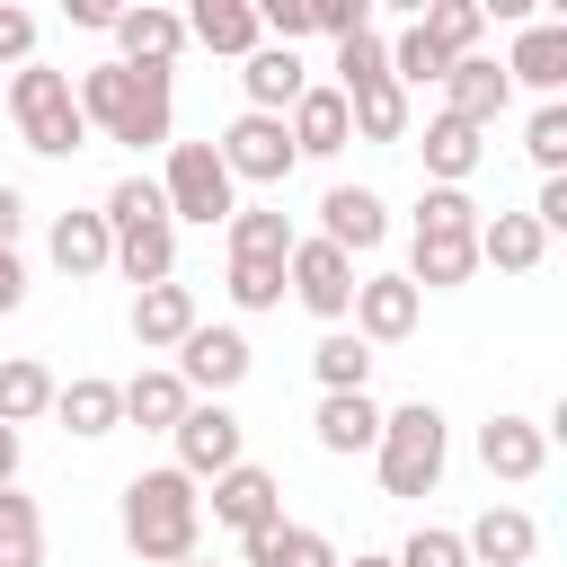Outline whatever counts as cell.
Wrapping results in <instances>:
<instances>
[{
  "label": "cell",
  "instance_id": "23",
  "mask_svg": "<svg viewBox=\"0 0 567 567\" xmlns=\"http://www.w3.org/2000/svg\"><path fill=\"white\" fill-rule=\"evenodd\" d=\"M461 549H470V567H532V549H540V523H532L523 505H487V514L461 532Z\"/></svg>",
  "mask_w": 567,
  "mask_h": 567
},
{
  "label": "cell",
  "instance_id": "17",
  "mask_svg": "<svg viewBox=\"0 0 567 567\" xmlns=\"http://www.w3.org/2000/svg\"><path fill=\"white\" fill-rule=\"evenodd\" d=\"M505 80H514V89L558 97V89H567V18H523L514 53H505Z\"/></svg>",
  "mask_w": 567,
  "mask_h": 567
},
{
  "label": "cell",
  "instance_id": "45",
  "mask_svg": "<svg viewBox=\"0 0 567 567\" xmlns=\"http://www.w3.org/2000/svg\"><path fill=\"white\" fill-rule=\"evenodd\" d=\"M532 221H540V230H567V177H540V195H532Z\"/></svg>",
  "mask_w": 567,
  "mask_h": 567
},
{
  "label": "cell",
  "instance_id": "1",
  "mask_svg": "<svg viewBox=\"0 0 567 567\" xmlns=\"http://www.w3.org/2000/svg\"><path fill=\"white\" fill-rule=\"evenodd\" d=\"M71 97H80V124L106 133V142H124V151H168V133H177V89H168V71L89 62V71L71 80Z\"/></svg>",
  "mask_w": 567,
  "mask_h": 567
},
{
  "label": "cell",
  "instance_id": "31",
  "mask_svg": "<svg viewBox=\"0 0 567 567\" xmlns=\"http://www.w3.org/2000/svg\"><path fill=\"white\" fill-rule=\"evenodd\" d=\"M239 549H248V567H337V540L319 523H266Z\"/></svg>",
  "mask_w": 567,
  "mask_h": 567
},
{
  "label": "cell",
  "instance_id": "5",
  "mask_svg": "<svg viewBox=\"0 0 567 567\" xmlns=\"http://www.w3.org/2000/svg\"><path fill=\"white\" fill-rule=\"evenodd\" d=\"M372 461H381V487H390V496H434V487H443V461H452V425H443V408H434V399L381 408V443H372Z\"/></svg>",
  "mask_w": 567,
  "mask_h": 567
},
{
  "label": "cell",
  "instance_id": "4",
  "mask_svg": "<svg viewBox=\"0 0 567 567\" xmlns=\"http://www.w3.org/2000/svg\"><path fill=\"white\" fill-rule=\"evenodd\" d=\"M0 106H9V124H18V142H27L35 159H71V151H89V124H80L71 71H53V62H27V71H9Z\"/></svg>",
  "mask_w": 567,
  "mask_h": 567
},
{
  "label": "cell",
  "instance_id": "41",
  "mask_svg": "<svg viewBox=\"0 0 567 567\" xmlns=\"http://www.w3.org/2000/svg\"><path fill=\"white\" fill-rule=\"evenodd\" d=\"M399 567H470V549H461V532H443V523H416L399 549H390Z\"/></svg>",
  "mask_w": 567,
  "mask_h": 567
},
{
  "label": "cell",
  "instance_id": "10",
  "mask_svg": "<svg viewBox=\"0 0 567 567\" xmlns=\"http://www.w3.org/2000/svg\"><path fill=\"white\" fill-rule=\"evenodd\" d=\"M354 337L363 346H408L416 337V319H425V292L408 284V275H354Z\"/></svg>",
  "mask_w": 567,
  "mask_h": 567
},
{
  "label": "cell",
  "instance_id": "29",
  "mask_svg": "<svg viewBox=\"0 0 567 567\" xmlns=\"http://www.w3.org/2000/svg\"><path fill=\"white\" fill-rule=\"evenodd\" d=\"M53 416H62V434L97 443V434H115V425H124V390H115V381H97V372H80V381H62V390H53Z\"/></svg>",
  "mask_w": 567,
  "mask_h": 567
},
{
  "label": "cell",
  "instance_id": "14",
  "mask_svg": "<svg viewBox=\"0 0 567 567\" xmlns=\"http://www.w3.org/2000/svg\"><path fill=\"white\" fill-rule=\"evenodd\" d=\"M115 62H133V71H177V53H186V18L177 9H159V0H142V9H115Z\"/></svg>",
  "mask_w": 567,
  "mask_h": 567
},
{
  "label": "cell",
  "instance_id": "40",
  "mask_svg": "<svg viewBox=\"0 0 567 567\" xmlns=\"http://www.w3.org/2000/svg\"><path fill=\"white\" fill-rule=\"evenodd\" d=\"M221 292H230L239 310H284V266H275V257H230Z\"/></svg>",
  "mask_w": 567,
  "mask_h": 567
},
{
  "label": "cell",
  "instance_id": "16",
  "mask_svg": "<svg viewBox=\"0 0 567 567\" xmlns=\"http://www.w3.org/2000/svg\"><path fill=\"white\" fill-rule=\"evenodd\" d=\"M319 239L346 248V257H363V248L390 239V204H381L372 186H328V195H319Z\"/></svg>",
  "mask_w": 567,
  "mask_h": 567
},
{
  "label": "cell",
  "instance_id": "34",
  "mask_svg": "<svg viewBox=\"0 0 567 567\" xmlns=\"http://www.w3.org/2000/svg\"><path fill=\"white\" fill-rule=\"evenodd\" d=\"M416 27H425L452 62H470V53H478V35H487V9H478V0H425V9H416Z\"/></svg>",
  "mask_w": 567,
  "mask_h": 567
},
{
  "label": "cell",
  "instance_id": "43",
  "mask_svg": "<svg viewBox=\"0 0 567 567\" xmlns=\"http://www.w3.org/2000/svg\"><path fill=\"white\" fill-rule=\"evenodd\" d=\"M0 62L9 71L35 62V9H18V0H0Z\"/></svg>",
  "mask_w": 567,
  "mask_h": 567
},
{
  "label": "cell",
  "instance_id": "51",
  "mask_svg": "<svg viewBox=\"0 0 567 567\" xmlns=\"http://www.w3.org/2000/svg\"><path fill=\"white\" fill-rule=\"evenodd\" d=\"M168 567H213V558H204V549H186V558H168Z\"/></svg>",
  "mask_w": 567,
  "mask_h": 567
},
{
  "label": "cell",
  "instance_id": "2",
  "mask_svg": "<svg viewBox=\"0 0 567 567\" xmlns=\"http://www.w3.org/2000/svg\"><path fill=\"white\" fill-rule=\"evenodd\" d=\"M115 523H124V549L142 567H168V558H186L204 540V487L186 470H133Z\"/></svg>",
  "mask_w": 567,
  "mask_h": 567
},
{
  "label": "cell",
  "instance_id": "46",
  "mask_svg": "<svg viewBox=\"0 0 567 567\" xmlns=\"http://www.w3.org/2000/svg\"><path fill=\"white\" fill-rule=\"evenodd\" d=\"M18 230H27V195L0 177V248H18Z\"/></svg>",
  "mask_w": 567,
  "mask_h": 567
},
{
  "label": "cell",
  "instance_id": "47",
  "mask_svg": "<svg viewBox=\"0 0 567 567\" xmlns=\"http://www.w3.org/2000/svg\"><path fill=\"white\" fill-rule=\"evenodd\" d=\"M27 301V266H18V248H0V310H18Z\"/></svg>",
  "mask_w": 567,
  "mask_h": 567
},
{
  "label": "cell",
  "instance_id": "9",
  "mask_svg": "<svg viewBox=\"0 0 567 567\" xmlns=\"http://www.w3.org/2000/svg\"><path fill=\"white\" fill-rule=\"evenodd\" d=\"M221 168H230V186H284L292 177V133H284V115H230L221 124Z\"/></svg>",
  "mask_w": 567,
  "mask_h": 567
},
{
  "label": "cell",
  "instance_id": "30",
  "mask_svg": "<svg viewBox=\"0 0 567 567\" xmlns=\"http://www.w3.org/2000/svg\"><path fill=\"white\" fill-rule=\"evenodd\" d=\"M346 97V124H354V142H408V89L381 71V80H363V89H337Z\"/></svg>",
  "mask_w": 567,
  "mask_h": 567
},
{
  "label": "cell",
  "instance_id": "7",
  "mask_svg": "<svg viewBox=\"0 0 567 567\" xmlns=\"http://www.w3.org/2000/svg\"><path fill=\"white\" fill-rule=\"evenodd\" d=\"M168 443H177V461H168V470H186L195 487H213L221 470H239V461H248V425L230 416V399H195V408L177 416V434H168Z\"/></svg>",
  "mask_w": 567,
  "mask_h": 567
},
{
  "label": "cell",
  "instance_id": "49",
  "mask_svg": "<svg viewBox=\"0 0 567 567\" xmlns=\"http://www.w3.org/2000/svg\"><path fill=\"white\" fill-rule=\"evenodd\" d=\"M0 487H18V425H0Z\"/></svg>",
  "mask_w": 567,
  "mask_h": 567
},
{
  "label": "cell",
  "instance_id": "13",
  "mask_svg": "<svg viewBox=\"0 0 567 567\" xmlns=\"http://www.w3.org/2000/svg\"><path fill=\"white\" fill-rule=\"evenodd\" d=\"M204 514L221 523V532H266V523H284V478L275 470H257V461H239V470H221L213 478V496H204Z\"/></svg>",
  "mask_w": 567,
  "mask_h": 567
},
{
  "label": "cell",
  "instance_id": "32",
  "mask_svg": "<svg viewBox=\"0 0 567 567\" xmlns=\"http://www.w3.org/2000/svg\"><path fill=\"white\" fill-rule=\"evenodd\" d=\"M53 372L35 363V354H9L0 363V425H35V416H53Z\"/></svg>",
  "mask_w": 567,
  "mask_h": 567
},
{
  "label": "cell",
  "instance_id": "11",
  "mask_svg": "<svg viewBox=\"0 0 567 567\" xmlns=\"http://www.w3.org/2000/svg\"><path fill=\"white\" fill-rule=\"evenodd\" d=\"M248 363H257V354H248V337H239V328H195V337L177 346V363H168V372L186 381V399H230V390L248 381Z\"/></svg>",
  "mask_w": 567,
  "mask_h": 567
},
{
  "label": "cell",
  "instance_id": "52",
  "mask_svg": "<svg viewBox=\"0 0 567 567\" xmlns=\"http://www.w3.org/2000/svg\"><path fill=\"white\" fill-rule=\"evenodd\" d=\"M0 89H9V80H0Z\"/></svg>",
  "mask_w": 567,
  "mask_h": 567
},
{
  "label": "cell",
  "instance_id": "50",
  "mask_svg": "<svg viewBox=\"0 0 567 567\" xmlns=\"http://www.w3.org/2000/svg\"><path fill=\"white\" fill-rule=\"evenodd\" d=\"M337 567H399L390 549H354V558H337Z\"/></svg>",
  "mask_w": 567,
  "mask_h": 567
},
{
  "label": "cell",
  "instance_id": "21",
  "mask_svg": "<svg viewBox=\"0 0 567 567\" xmlns=\"http://www.w3.org/2000/svg\"><path fill=\"white\" fill-rule=\"evenodd\" d=\"M195 328H204V310H195L186 284H151V292H133V346H142V354H177Z\"/></svg>",
  "mask_w": 567,
  "mask_h": 567
},
{
  "label": "cell",
  "instance_id": "36",
  "mask_svg": "<svg viewBox=\"0 0 567 567\" xmlns=\"http://www.w3.org/2000/svg\"><path fill=\"white\" fill-rule=\"evenodd\" d=\"M221 230H230V257H275V266L292 257V221H284L275 204H239Z\"/></svg>",
  "mask_w": 567,
  "mask_h": 567
},
{
  "label": "cell",
  "instance_id": "24",
  "mask_svg": "<svg viewBox=\"0 0 567 567\" xmlns=\"http://www.w3.org/2000/svg\"><path fill=\"white\" fill-rule=\"evenodd\" d=\"M540 257H549V230H540L532 213H478V266H496V275H540Z\"/></svg>",
  "mask_w": 567,
  "mask_h": 567
},
{
  "label": "cell",
  "instance_id": "22",
  "mask_svg": "<svg viewBox=\"0 0 567 567\" xmlns=\"http://www.w3.org/2000/svg\"><path fill=\"white\" fill-rule=\"evenodd\" d=\"M310 434H319V452L354 461V452H372V443H381V399H372V390H328V399H319V416H310Z\"/></svg>",
  "mask_w": 567,
  "mask_h": 567
},
{
  "label": "cell",
  "instance_id": "26",
  "mask_svg": "<svg viewBox=\"0 0 567 567\" xmlns=\"http://www.w3.org/2000/svg\"><path fill=\"white\" fill-rule=\"evenodd\" d=\"M425 186H470L478 159H487V133H470L461 115H425Z\"/></svg>",
  "mask_w": 567,
  "mask_h": 567
},
{
  "label": "cell",
  "instance_id": "3",
  "mask_svg": "<svg viewBox=\"0 0 567 567\" xmlns=\"http://www.w3.org/2000/svg\"><path fill=\"white\" fill-rule=\"evenodd\" d=\"M97 221H106L115 275H124L133 292L177 284V221H168V204H159V177H115L106 204H97Z\"/></svg>",
  "mask_w": 567,
  "mask_h": 567
},
{
  "label": "cell",
  "instance_id": "39",
  "mask_svg": "<svg viewBox=\"0 0 567 567\" xmlns=\"http://www.w3.org/2000/svg\"><path fill=\"white\" fill-rule=\"evenodd\" d=\"M523 159L540 177H567V97H540L532 124H523Z\"/></svg>",
  "mask_w": 567,
  "mask_h": 567
},
{
  "label": "cell",
  "instance_id": "48",
  "mask_svg": "<svg viewBox=\"0 0 567 567\" xmlns=\"http://www.w3.org/2000/svg\"><path fill=\"white\" fill-rule=\"evenodd\" d=\"M71 27H97V35H106V27H115V0H71Z\"/></svg>",
  "mask_w": 567,
  "mask_h": 567
},
{
  "label": "cell",
  "instance_id": "35",
  "mask_svg": "<svg viewBox=\"0 0 567 567\" xmlns=\"http://www.w3.org/2000/svg\"><path fill=\"white\" fill-rule=\"evenodd\" d=\"M443 71H452V53L408 18V27L390 35V80H399V89H443Z\"/></svg>",
  "mask_w": 567,
  "mask_h": 567
},
{
  "label": "cell",
  "instance_id": "25",
  "mask_svg": "<svg viewBox=\"0 0 567 567\" xmlns=\"http://www.w3.org/2000/svg\"><path fill=\"white\" fill-rule=\"evenodd\" d=\"M186 44L248 62V53L266 44V35H257V0H195V9H186Z\"/></svg>",
  "mask_w": 567,
  "mask_h": 567
},
{
  "label": "cell",
  "instance_id": "12",
  "mask_svg": "<svg viewBox=\"0 0 567 567\" xmlns=\"http://www.w3.org/2000/svg\"><path fill=\"white\" fill-rule=\"evenodd\" d=\"M478 461H487V478H505V487H532V478L549 470V425H540V416H514V408H496V416L478 425Z\"/></svg>",
  "mask_w": 567,
  "mask_h": 567
},
{
  "label": "cell",
  "instance_id": "20",
  "mask_svg": "<svg viewBox=\"0 0 567 567\" xmlns=\"http://www.w3.org/2000/svg\"><path fill=\"white\" fill-rule=\"evenodd\" d=\"M478 275V230H416L408 239V284L416 292H461Z\"/></svg>",
  "mask_w": 567,
  "mask_h": 567
},
{
  "label": "cell",
  "instance_id": "8",
  "mask_svg": "<svg viewBox=\"0 0 567 567\" xmlns=\"http://www.w3.org/2000/svg\"><path fill=\"white\" fill-rule=\"evenodd\" d=\"M284 292H292L310 319L346 328V310H354V257L328 248V239L310 230V239H292V257H284Z\"/></svg>",
  "mask_w": 567,
  "mask_h": 567
},
{
  "label": "cell",
  "instance_id": "27",
  "mask_svg": "<svg viewBox=\"0 0 567 567\" xmlns=\"http://www.w3.org/2000/svg\"><path fill=\"white\" fill-rule=\"evenodd\" d=\"M44 248H53V266H62L71 284H89V275H106V266H115V239H106V221H97V213H53Z\"/></svg>",
  "mask_w": 567,
  "mask_h": 567
},
{
  "label": "cell",
  "instance_id": "38",
  "mask_svg": "<svg viewBox=\"0 0 567 567\" xmlns=\"http://www.w3.org/2000/svg\"><path fill=\"white\" fill-rule=\"evenodd\" d=\"M328 89H363V80H381L390 71V35L381 27H354V35H337V53H328Z\"/></svg>",
  "mask_w": 567,
  "mask_h": 567
},
{
  "label": "cell",
  "instance_id": "42",
  "mask_svg": "<svg viewBox=\"0 0 567 567\" xmlns=\"http://www.w3.org/2000/svg\"><path fill=\"white\" fill-rule=\"evenodd\" d=\"M416 230H478L470 186H425V195H416Z\"/></svg>",
  "mask_w": 567,
  "mask_h": 567
},
{
  "label": "cell",
  "instance_id": "33",
  "mask_svg": "<svg viewBox=\"0 0 567 567\" xmlns=\"http://www.w3.org/2000/svg\"><path fill=\"white\" fill-rule=\"evenodd\" d=\"M310 372H319V399H328V390H372V346H363L354 328H328V337L310 346Z\"/></svg>",
  "mask_w": 567,
  "mask_h": 567
},
{
  "label": "cell",
  "instance_id": "28",
  "mask_svg": "<svg viewBox=\"0 0 567 567\" xmlns=\"http://www.w3.org/2000/svg\"><path fill=\"white\" fill-rule=\"evenodd\" d=\"M115 390H124V425H142V434H177V416L195 408V399H186V381H177L168 363L133 372V381H115Z\"/></svg>",
  "mask_w": 567,
  "mask_h": 567
},
{
  "label": "cell",
  "instance_id": "6",
  "mask_svg": "<svg viewBox=\"0 0 567 567\" xmlns=\"http://www.w3.org/2000/svg\"><path fill=\"white\" fill-rule=\"evenodd\" d=\"M159 204H168V221H230L239 213V186H230V168H221V151L213 142H168V168H159Z\"/></svg>",
  "mask_w": 567,
  "mask_h": 567
},
{
  "label": "cell",
  "instance_id": "37",
  "mask_svg": "<svg viewBox=\"0 0 567 567\" xmlns=\"http://www.w3.org/2000/svg\"><path fill=\"white\" fill-rule=\"evenodd\" d=\"M0 567H44V514L18 487H0Z\"/></svg>",
  "mask_w": 567,
  "mask_h": 567
},
{
  "label": "cell",
  "instance_id": "15",
  "mask_svg": "<svg viewBox=\"0 0 567 567\" xmlns=\"http://www.w3.org/2000/svg\"><path fill=\"white\" fill-rule=\"evenodd\" d=\"M505 106H514V80H505V62L470 53V62H452V71H443V115H461L470 133H487Z\"/></svg>",
  "mask_w": 567,
  "mask_h": 567
},
{
  "label": "cell",
  "instance_id": "19",
  "mask_svg": "<svg viewBox=\"0 0 567 567\" xmlns=\"http://www.w3.org/2000/svg\"><path fill=\"white\" fill-rule=\"evenodd\" d=\"M284 133H292V159H337V151L354 142V124H346V97H337L328 80H310V89L292 97Z\"/></svg>",
  "mask_w": 567,
  "mask_h": 567
},
{
  "label": "cell",
  "instance_id": "18",
  "mask_svg": "<svg viewBox=\"0 0 567 567\" xmlns=\"http://www.w3.org/2000/svg\"><path fill=\"white\" fill-rule=\"evenodd\" d=\"M301 89H310V62H301L292 44H257V53L239 62V97H248V115H292Z\"/></svg>",
  "mask_w": 567,
  "mask_h": 567
},
{
  "label": "cell",
  "instance_id": "44",
  "mask_svg": "<svg viewBox=\"0 0 567 567\" xmlns=\"http://www.w3.org/2000/svg\"><path fill=\"white\" fill-rule=\"evenodd\" d=\"M354 27H372V9H363V0H310V35H328V44H337V35H354Z\"/></svg>",
  "mask_w": 567,
  "mask_h": 567
}]
</instances>
